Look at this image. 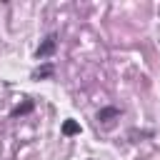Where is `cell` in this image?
Listing matches in <instances>:
<instances>
[{
    "label": "cell",
    "instance_id": "obj_1",
    "mask_svg": "<svg viewBox=\"0 0 160 160\" xmlns=\"http://www.w3.org/2000/svg\"><path fill=\"white\" fill-rule=\"evenodd\" d=\"M55 50H58V32H48L35 50V60H48L50 55H55Z\"/></svg>",
    "mask_w": 160,
    "mask_h": 160
},
{
    "label": "cell",
    "instance_id": "obj_2",
    "mask_svg": "<svg viewBox=\"0 0 160 160\" xmlns=\"http://www.w3.org/2000/svg\"><path fill=\"white\" fill-rule=\"evenodd\" d=\"M122 115V110L120 108H115V105H105V108H100L98 110V122H102V125H110L112 120H118Z\"/></svg>",
    "mask_w": 160,
    "mask_h": 160
},
{
    "label": "cell",
    "instance_id": "obj_3",
    "mask_svg": "<svg viewBox=\"0 0 160 160\" xmlns=\"http://www.w3.org/2000/svg\"><path fill=\"white\" fill-rule=\"evenodd\" d=\"M52 75H55L52 62H42L40 68H35V70H32V80H48V78H52Z\"/></svg>",
    "mask_w": 160,
    "mask_h": 160
},
{
    "label": "cell",
    "instance_id": "obj_4",
    "mask_svg": "<svg viewBox=\"0 0 160 160\" xmlns=\"http://www.w3.org/2000/svg\"><path fill=\"white\" fill-rule=\"evenodd\" d=\"M32 110H35V102H32V100H22L20 105L12 108L10 115H12V118H22V115H28V112H32Z\"/></svg>",
    "mask_w": 160,
    "mask_h": 160
},
{
    "label": "cell",
    "instance_id": "obj_5",
    "mask_svg": "<svg viewBox=\"0 0 160 160\" xmlns=\"http://www.w3.org/2000/svg\"><path fill=\"white\" fill-rule=\"evenodd\" d=\"M80 122H75V120H65L62 122V135L65 138H72V135H80Z\"/></svg>",
    "mask_w": 160,
    "mask_h": 160
}]
</instances>
